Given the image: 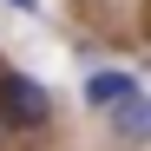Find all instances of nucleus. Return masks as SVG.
Masks as SVG:
<instances>
[{
	"label": "nucleus",
	"instance_id": "obj_3",
	"mask_svg": "<svg viewBox=\"0 0 151 151\" xmlns=\"http://www.w3.org/2000/svg\"><path fill=\"white\" fill-rule=\"evenodd\" d=\"M132 92H138L132 72H86V105L92 112H112L118 99H132Z\"/></svg>",
	"mask_w": 151,
	"mask_h": 151
},
{
	"label": "nucleus",
	"instance_id": "obj_2",
	"mask_svg": "<svg viewBox=\"0 0 151 151\" xmlns=\"http://www.w3.org/2000/svg\"><path fill=\"white\" fill-rule=\"evenodd\" d=\"M105 118H112V132H118L125 145H145V138H151V99H145V86H138L132 99H118Z\"/></svg>",
	"mask_w": 151,
	"mask_h": 151
},
{
	"label": "nucleus",
	"instance_id": "obj_1",
	"mask_svg": "<svg viewBox=\"0 0 151 151\" xmlns=\"http://www.w3.org/2000/svg\"><path fill=\"white\" fill-rule=\"evenodd\" d=\"M53 118V92L27 72H0V125H13V132H40V125Z\"/></svg>",
	"mask_w": 151,
	"mask_h": 151
},
{
	"label": "nucleus",
	"instance_id": "obj_4",
	"mask_svg": "<svg viewBox=\"0 0 151 151\" xmlns=\"http://www.w3.org/2000/svg\"><path fill=\"white\" fill-rule=\"evenodd\" d=\"M7 7H20V13H40V0H7Z\"/></svg>",
	"mask_w": 151,
	"mask_h": 151
}]
</instances>
